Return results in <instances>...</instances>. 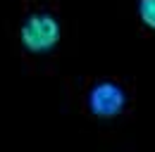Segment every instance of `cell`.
Segmentation results:
<instances>
[{
    "label": "cell",
    "mask_w": 155,
    "mask_h": 152,
    "mask_svg": "<svg viewBox=\"0 0 155 152\" xmlns=\"http://www.w3.org/2000/svg\"><path fill=\"white\" fill-rule=\"evenodd\" d=\"M5 31L12 52L31 76H55L58 64L74 40L72 21L60 0H17Z\"/></svg>",
    "instance_id": "1"
},
{
    "label": "cell",
    "mask_w": 155,
    "mask_h": 152,
    "mask_svg": "<svg viewBox=\"0 0 155 152\" xmlns=\"http://www.w3.org/2000/svg\"><path fill=\"white\" fill-rule=\"evenodd\" d=\"M64 109L86 119L100 138L117 140L136 119L138 86L136 78L122 74L62 76Z\"/></svg>",
    "instance_id": "2"
},
{
    "label": "cell",
    "mask_w": 155,
    "mask_h": 152,
    "mask_svg": "<svg viewBox=\"0 0 155 152\" xmlns=\"http://www.w3.org/2000/svg\"><path fill=\"white\" fill-rule=\"evenodd\" d=\"M129 14L138 36L155 38V0H131Z\"/></svg>",
    "instance_id": "3"
},
{
    "label": "cell",
    "mask_w": 155,
    "mask_h": 152,
    "mask_svg": "<svg viewBox=\"0 0 155 152\" xmlns=\"http://www.w3.org/2000/svg\"><path fill=\"white\" fill-rule=\"evenodd\" d=\"M15 2H17V0H15Z\"/></svg>",
    "instance_id": "4"
}]
</instances>
